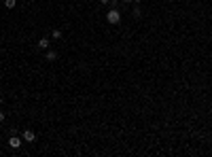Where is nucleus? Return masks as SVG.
Instances as JSON below:
<instances>
[{
	"label": "nucleus",
	"mask_w": 212,
	"mask_h": 157,
	"mask_svg": "<svg viewBox=\"0 0 212 157\" xmlns=\"http://www.w3.org/2000/svg\"><path fill=\"white\" fill-rule=\"evenodd\" d=\"M106 21H108V24H113V26H117V24L121 21V13H119V11L113 6V9L106 13Z\"/></svg>",
	"instance_id": "nucleus-1"
},
{
	"label": "nucleus",
	"mask_w": 212,
	"mask_h": 157,
	"mask_svg": "<svg viewBox=\"0 0 212 157\" xmlns=\"http://www.w3.org/2000/svg\"><path fill=\"white\" fill-rule=\"evenodd\" d=\"M51 38H53V40H59V38H62V30H57V28H55V30L51 32Z\"/></svg>",
	"instance_id": "nucleus-6"
},
{
	"label": "nucleus",
	"mask_w": 212,
	"mask_h": 157,
	"mask_svg": "<svg viewBox=\"0 0 212 157\" xmlns=\"http://www.w3.org/2000/svg\"><path fill=\"white\" fill-rule=\"evenodd\" d=\"M134 2H140V0H134Z\"/></svg>",
	"instance_id": "nucleus-13"
},
{
	"label": "nucleus",
	"mask_w": 212,
	"mask_h": 157,
	"mask_svg": "<svg viewBox=\"0 0 212 157\" xmlns=\"http://www.w3.org/2000/svg\"><path fill=\"white\" fill-rule=\"evenodd\" d=\"M15 4H17V0H4V6L6 9H15Z\"/></svg>",
	"instance_id": "nucleus-7"
},
{
	"label": "nucleus",
	"mask_w": 212,
	"mask_h": 157,
	"mask_svg": "<svg viewBox=\"0 0 212 157\" xmlns=\"http://www.w3.org/2000/svg\"><path fill=\"white\" fill-rule=\"evenodd\" d=\"M100 2H102V4H110V0H100Z\"/></svg>",
	"instance_id": "nucleus-10"
},
{
	"label": "nucleus",
	"mask_w": 212,
	"mask_h": 157,
	"mask_svg": "<svg viewBox=\"0 0 212 157\" xmlns=\"http://www.w3.org/2000/svg\"><path fill=\"white\" fill-rule=\"evenodd\" d=\"M123 2H125V4H129V2H134V0H123Z\"/></svg>",
	"instance_id": "nucleus-11"
},
{
	"label": "nucleus",
	"mask_w": 212,
	"mask_h": 157,
	"mask_svg": "<svg viewBox=\"0 0 212 157\" xmlns=\"http://www.w3.org/2000/svg\"><path fill=\"white\" fill-rule=\"evenodd\" d=\"M9 147H11V149H19V147H21V138L13 134V136L9 138Z\"/></svg>",
	"instance_id": "nucleus-2"
},
{
	"label": "nucleus",
	"mask_w": 212,
	"mask_h": 157,
	"mask_svg": "<svg viewBox=\"0 0 212 157\" xmlns=\"http://www.w3.org/2000/svg\"><path fill=\"white\" fill-rule=\"evenodd\" d=\"M49 42H51V38H47V36H45V38L38 40V47H41V49H47V47H49Z\"/></svg>",
	"instance_id": "nucleus-5"
},
{
	"label": "nucleus",
	"mask_w": 212,
	"mask_h": 157,
	"mask_svg": "<svg viewBox=\"0 0 212 157\" xmlns=\"http://www.w3.org/2000/svg\"><path fill=\"white\" fill-rule=\"evenodd\" d=\"M45 60H47V62H55V60H57V53H55V51H47V53H45Z\"/></svg>",
	"instance_id": "nucleus-4"
},
{
	"label": "nucleus",
	"mask_w": 212,
	"mask_h": 157,
	"mask_svg": "<svg viewBox=\"0 0 212 157\" xmlns=\"http://www.w3.org/2000/svg\"><path fill=\"white\" fill-rule=\"evenodd\" d=\"M0 106H2V98H0Z\"/></svg>",
	"instance_id": "nucleus-12"
},
{
	"label": "nucleus",
	"mask_w": 212,
	"mask_h": 157,
	"mask_svg": "<svg viewBox=\"0 0 212 157\" xmlns=\"http://www.w3.org/2000/svg\"><path fill=\"white\" fill-rule=\"evenodd\" d=\"M34 138H36V134H34L32 130H26V132H23V140H26V142H34Z\"/></svg>",
	"instance_id": "nucleus-3"
},
{
	"label": "nucleus",
	"mask_w": 212,
	"mask_h": 157,
	"mask_svg": "<svg viewBox=\"0 0 212 157\" xmlns=\"http://www.w3.org/2000/svg\"><path fill=\"white\" fill-rule=\"evenodd\" d=\"M140 13H142V11H140V6H134V11H131V15H134V17H140Z\"/></svg>",
	"instance_id": "nucleus-8"
},
{
	"label": "nucleus",
	"mask_w": 212,
	"mask_h": 157,
	"mask_svg": "<svg viewBox=\"0 0 212 157\" xmlns=\"http://www.w3.org/2000/svg\"><path fill=\"white\" fill-rule=\"evenodd\" d=\"M2 121H4V113L0 111V123H2Z\"/></svg>",
	"instance_id": "nucleus-9"
}]
</instances>
